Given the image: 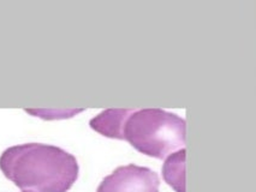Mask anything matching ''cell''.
Returning a JSON list of instances; mask_svg holds the SVG:
<instances>
[{
  "mask_svg": "<svg viewBox=\"0 0 256 192\" xmlns=\"http://www.w3.org/2000/svg\"><path fill=\"white\" fill-rule=\"evenodd\" d=\"M0 170L22 192H68L80 168L75 156L62 148L28 143L5 150Z\"/></svg>",
  "mask_w": 256,
  "mask_h": 192,
  "instance_id": "1",
  "label": "cell"
},
{
  "mask_svg": "<svg viewBox=\"0 0 256 192\" xmlns=\"http://www.w3.org/2000/svg\"><path fill=\"white\" fill-rule=\"evenodd\" d=\"M186 149L168 156L162 167V177L176 192H186Z\"/></svg>",
  "mask_w": 256,
  "mask_h": 192,
  "instance_id": "4",
  "label": "cell"
},
{
  "mask_svg": "<svg viewBox=\"0 0 256 192\" xmlns=\"http://www.w3.org/2000/svg\"><path fill=\"white\" fill-rule=\"evenodd\" d=\"M159 176L148 167L126 165L104 178L96 192H159Z\"/></svg>",
  "mask_w": 256,
  "mask_h": 192,
  "instance_id": "3",
  "label": "cell"
},
{
  "mask_svg": "<svg viewBox=\"0 0 256 192\" xmlns=\"http://www.w3.org/2000/svg\"><path fill=\"white\" fill-rule=\"evenodd\" d=\"M118 140L152 158L164 160L186 146V122L160 108L126 109Z\"/></svg>",
  "mask_w": 256,
  "mask_h": 192,
  "instance_id": "2",
  "label": "cell"
}]
</instances>
